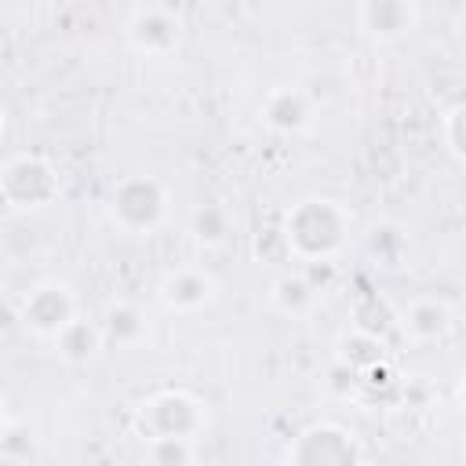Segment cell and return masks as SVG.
<instances>
[{"label": "cell", "instance_id": "cell-1", "mask_svg": "<svg viewBox=\"0 0 466 466\" xmlns=\"http://www.w3.org/2000/svg\"><path fill=\"white\" fill-rule=\"evenodd\" d=\"M277 222L299 266L339 262L353 237V211L335 197H302L288 204Z\"/></svg>", "mask_w": 466, "mask_h": 466}, {"label": "cell", "instance_id": "cell-2", "mask_svg": "<svg viewBox=\"0 0 466 466\" xmlns=\"http://www.w3.org/2000/svg\"><path fill=\"white\" fill-rule=\"evenodd\" d=\"M106 215L124 237H153L171 215V189L157 175H124L109 189Z\"/></svg>", "mask_w": 466, "mask_h": 466}, {"label": "cell", "instance_id": "cell-3", "mask_svg": "<svg viewBox=\"0 0 466 466\" xmlns=\"http://www.w3.org/2000/svg\"><path fill=\"white\" fill-rule=\"evenodd\" d=\"M62 175L44 153H11L0 164V200L11 215L33 218L58 204Z\"/></svg>", "mask_w": 466, "mask_h": 466}, {"label": "cell", "instance_id": "cell-4", "mask_svg": "<svg viewBox=\"0 0 466 466\" xmlns=\"http://www.w3.org/2000/svg\"><path fill=\"white\" fill-rule=\"evenodd\" d=\"M80 317V295L69 280L62 277H44L36 280L22 299H18V309H15V320L18 328L36 339V342H55L62 335V328H69L73 320Z\"/></svg>", "mask_w": 466, "mask_h": 466}, {"label": "cell", "instance_id": "cell-5", "mask_svg": "<svg viewBox=\"0 0 466 466\" xmlns=\"http://www.w3.org/2000/svg\"><path fill=\"white\" fill-rule=\"evenodd\" d=\"M208 422H211L208 404L197 393L178 390V386L149 393L135 411V426H138L142 441H149V437H189V441H200Z\"/></svg>", "mask_w": 466, "mask_h": 466}, {"label": "cell", "instance_id": "cell-6", "mask_svg": "<svg viewBox=\"0 0 466 466\" xmlns=\"http://www.w3.org/2000/svg\"><path fill=\"white\" fill-rule=\"evenodd\" d=\"M284 462H291V466H357V462H364V448L350 426H342L335 419H320L291 437Z\"/></svg>", "mask_w": 466, "mask_h": 466}, {"label": "cell", "instance_id": "cell-7", "mask_svg": "<svg viewBox=\"0 0 466 466\" xmlns=\"http://www.w3.org/2000/svg\"><path fill=\"white\" fill-rule=\"evenodd\" d=\"M124 40L142 58H175L186 44V22L164 4H142L131 11Z\"/></svg>", "mask_w": 466, "mask_h": 466}, {"label": "cell", "instance_id": "cell-8", "mask_svg": "<svg viewBox=\"0 0 466 466\" xmlns=\"http://www.w3.org/2000/svg\"><path fill=\"white\" fill-rule=\"evenodd\" d=\"M397 331L415 350L441 346L455 331V309L441 295H415L397 309Z\"/></svg>", "mask_w": 466, "mask_h": 466}, {"label": "cell", "instance_id": "cell-9", "mask_svg": "<svg viewBox=\"0 0 466 466\" xmlns=\"http://www.w3.org/2000/svg\"><path fill=\"white\" fill-rule=\"evenodd\" d=\"M153 295H157V306L164 313L189 317V313H200L204 306L215 302L218 280L204 266H175V269H167L157 280V291Z\"/></svg>", "mask_w": 466, "mask_h": 466}, {"label": "cell", "instance_id": "cell-10", "mask_svg": "<svg viewBox=\"0 0 466 466\" xmlns=\"http://www.w3.org/2000/svg\"><path fill=\"white\" fill-rule=\"evenodd\" d=\"M415 22H419L415 0H360V7H357V25L375 44L404 40L415 29Z\"/></svg>", "mask_w": 466, "mask_h": 466}, {"label": "cell", "instance_id": "cell-11", "mask_svg": "<svg viewBox=\"0 0 466 466\" xmlns=\"http://www.w3.org/2000/svg\"><path fill=\"white\" fill-rule=\"evenodd\" d=\"M258 116L273 135H302L313 124V102L302 87H269L258 102Z\"/></svg>", "mask_w": 466, "mask_h": 466}, {"label": "cell", "instance_id": "cell-12", "mask_svg": "<svg viewBox=\"0 0 466 466\" xmlns=\"http://www.w3.org/2000/svg\"><path fill=\"white\" fill-rule=\"evenodd\" d=\"M320 299H324V291L313 284V277H309L302 266L277 273L273 284H269V306H273L280 317H288V320H306V317H313V309L320 306Z\"/></svg>", "mask_w": 466, "mask_h": 466}, {"label": "cell", "instance_id": "cell-13", "mask_svg": "<svg viewBox=\"0 0 466 466\" xmlns=\"http://www.w3.org/2000/svg\"><path fill=\"white\" fill-rule=\"evenodd\" d=\"M98 324H102L106 346H113V350H135L149 335V320H146L142 306L131 299H109Z\"/></svg>", "mask_w": 466, "mask_h": 466}, {"label": "cell", "instance_id": "cell-14", "mask_svg": "<svg viewBox=\"0 0 466 466\" xmlns=\"http://www.w3.org/2000/svg\"><path fill=\"white\" fill-rule=\"evenodd\" d=\"M331 357H335L339 364H346V368H353V371L364 375L368 368L390 360V350H386V339H382L375 328H368V324H350V328L339 331Z\"/></svg>", "mask_w": 466, "mask_h": 466}, {"label": "cell", "instance_id": "cell-15", "mask_svg": "<svg viewBox=\"0 0 466 466\" xmlns=\"http://www.w3.org/2000/svg\"><path fill=\"white\" fill-rule=\"evenodd\" d=\"M51 346H55V353H58L66 364H73V368H84V364L98 360L102 350H109V346H106V335H102V324L91 320V317H84V313H80L69 328H62V335H58Z\"/></svg>", "mask_w": 466, "mask_h": 466}, {"label": "cell", "instance_id": "cell-16", "mask_svg": "<svg viewBox=\"0 0 466 466\" xmlns=\"http://www.w3.org/2000/svg\"><path fill=\"white\" fill-rule=\"evenodd\" d=\"M360 244H364V255L375 266H382V269H400L404 258H408V251H411V240H408L404 226L400 222H390V218L371 222Z\"/></svg>", "mask_w": 466, "mask_h": 466}, {"label": "cell", "instance_id": "cell-17", "mask_svg": "<svg viewBox=\"0 0 466 466\" xmlns=\"http://www.w3.org/2000/svg\"><path fill=\"white\" fill-rule=\"evenodd\" d=\"M233 226H237V218L226 204H197L193 215H189V237L204 251L226 248V240L233 237Z\"/></svg>", "mask_w": 466, "mask_h": 466}, {"label": "cell", "instance_id": "cell-18", "mask_svg": "<svg viewBox=\"0 0 466 466\" xmlns=\"http://www.w3.org/2000/svg\"><path fill=\"white\" fill-rule=\"evenodd\" d=\"M0 462L4 466H33V462H40V448H36V437L29 430V419L15 415L11 408L0 419Z\"/></svg>", "mask_w": 466, "mask_h": 466}, {"label": "cell", "instance_id": "cell-19", "mask_svg": "<svg viewBox=\"0 0 466 466\" xmlns=\"http://www.w3.org/2000/svg\"><path fill=\"white\" fill-rule=\"evenodd\" d=\"M197 441L189 437H149L142 441V459L153 466H189L197 462Z\"/></svg>", "mask_w": 466, "mask_h": 466}, {"label": "cell", "instance_id": "cell-20", "mask_svg": "<svg viewBox=\"0 0 466 466\" xmlns=\"http://www.w3.org/2000/svg\"><path fill=\"white\" fill-rule=\"evenodd\" d=\"M441 142H444L448 157L466 167V98L455 102V106L441 116Z\"/></svg>", "mask_w": 466, "mask_h": 466}, {"label": "cell", "instance_id": "cell-21", "mask_svg": "<svg viewBox=\"0 0 466 466\" xmlns=\"http://www.w3.org/2000/svg\"><path fill=\"white\" fill-rule=\"evenodd\" d=\"M255 255H258L266 266L295 262V258H291V251H288V240H284V233H280V222H277L273 229H262V233L255 237Z\"/></svg>", "mask_w": 466, "mask_h": 466}, {"label": "cell", "instance_id": "cell-22", "mask_svg": "<svg viewBox=\"0 0 466 466\" xmlns=\"http://www.w3.org/2000/svg\"><path fill=\"white\" fill-rule=\"evenodd\" d=\"M328 390H331L335 397H342V400H357V397L364 393L360 371H353V368H346V364L331 360V371H328Z\"/></svg>", "mask_w": 466, "mask_h": 466}, {"label": "cell", "instance_id": "cell-23", "mask_svg": "<svg viewBox=\"0 0 466 466\" xmlns=\"http://www.w3.org/2000/svg\"><path fill=\"white\" fill-rule=\"evenodd\" d=\"M455 404H459V411L466 415V371L455 379Z\"/></svg>", "mask_w": 466, "mask_h": 466}, {"label": "cell", "instance_id": "cell-24", "mask_svg": "<svg viewBox=\"0 0 466 466\" xmlns=\"http://www.w3.org/2000/svg\"><path fill=\"white\" fill-rule=\"evenodd\" d=\"M455 36H459V44L466 47V7L455 15Z\"/></svg>", "mask_w": 466, "mask_h": 466}]
</instances>
